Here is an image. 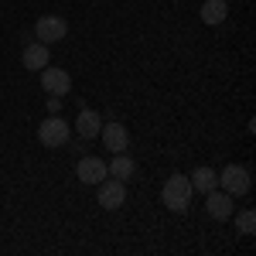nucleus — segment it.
Segmentation results:
<instances>
[{
    "instance_id": "nucleus-1",
    "label": "nucleus",
    "mask_w": 256,
    "mask_h": 256,
    "mask_svg": "<svg viewBox=\"0 0 256 256\" xmlns=\"http://www.w3.org/2000/svg\"><path fill=\"white\" fill-rule=\"evenodd\" d=\"M160 202H164L171 212L184 216V212H188V202H192V181L184 174H171L164 181V188H160Z\"/></svg>"
},
{
    "instance_id": "nucleus-9",
    "label": "nucleus",
    "mask_w": 256,
    "mask_h": 256,
    "mask_svg": "<svg viewBox=\"0 0 256 256\" xmlns=\"http://www.w3.org/2000/svg\"><path fill=\"white\" fill-rule=\"evenodd\" d=\"M76 174H79L82 184H99L102 178L110 174V168H106V160H99V158H82L76 164Z\"/></svg>"
},
{
    "instance_id": "nucleus-7",
    "label": "nucleus",
    "mask_w": 256,
    "mask_h": 256,
    "mask_svg": "<svg viewBox=\"0 0 256 256\" xmlns=\"http://www.w3.org/2000/svg\"><path fill=\"white\" fill-rule=\"evenodd\" d=\"M99 134H102L106 150H113V154H123V150L130 147V134H126V126H123V123H116V120H110Z\"/></svg>"
},
{
    "instance_id": "nucleus-14",
    "label": "nucleus",
    "mask_w": 256,
    "mask_h": 256,
    "mask_svg": "<svg viewBox=\"0 0 256 256\" xmlns=\"http://www.w3.org/2000/svg\"><path fill=\"white\" fill-rule=\"evenodd\" d=\"M226 14H229V4H226V0H205V4H202V20L212 24V28L222 24Z\"/></svg>"
},
{
    "instance_id": "nucleus-2",
    "label": "nucleus",
    "mask_w": 256,
    "mask_h": 256,
    "mask_svg": "<svg viewBox=\"0 0 256 256\" xmlns=\"http://www.w3.org/2000/svg\"><path fill=\"white\" fill-rule=\"evenodd\" d=\"M68 137H72V126H68L58 113H52V116L38 126V140L44 144V147H65Z\"/></svg>"
},
{
    "instance_id": "nucleus-12",
    "label": "nucleus",
    "mask_w": 256,
    "mask_h": 256,
    "mask_svg": "<svg viewBox=\"0 0 256 256\" xmlns=\"http://www.w3.org/2000/svg\"><path fill=\"white\" fill-rule=\"evenodd\" d=\"M106 168H110V174L120 178V181H130L134 171H137V164H134V158H130L126 150H123V154H113V160H110Z\"/></svg>"
},
{
    "instance_id": "nucleus-4",
    "label": "nucleus",
    "mask_w": 256,
    "mask_h": 256,
    "mask_svg": "<svg viewBox=\"0 0 256 256\" xmlns=\"http://www.w3.org/2000/svg\"><path fill=\"white\" fill-rule=\"evenodd\" d=\"M38 76H41V89H44V92H52V96H68V92H72V76H68L65 68L44 65Z\"/></svg>"
},
{
    "instance_id": "nucleus-3",
    "label": "nucleus",
    "mask_w": 256,
    "mask_h": 256,
    "mask_svg": "<svg viewBox=\"0 0 256 256\" xmlns=\"http://www.w3.org/2000/svg\"><path fill=\"white\" fill-rule=\"evenodd\" d=\"M250 184H253V178H250V171L242 168V164H229L226 171H218V188L222 192H229V195H246L250 192Z\"/></svg>"
},
{
    "instance_id": "nucleus-13",
    "label": "nucleus",
    "mask_w": 256,
    "mask_h": 256,
    "mask_svg": "<svg viewBox=\"0 0 256 256\" xmlns=\"http://www.w3.org/2000/svg\"><path fill=\"white\" fill-rule=\"evenodd\" d=\"M188 181H192V192H202V195H205V192H212V188L218 184V171H212V168H198V171H192Z\"/></svg>"
},
{
    "instance_id": "nucleus-15",
    "label": "nucleus",
    "mask_w": 256,
    "mask_h": 256,
    "mask_svg": "<svg viewBox=\"0 0 256 256\" xmlns=\"http://www.w3.org/2000/svg\"><path fill=\"white\" fill-rule=\"evenodd\" d=\"M236 226H239L242 236H253V232H256V212H253V208H242V212L236 216Z\"/></svg>"
},
{
    "instance_id": "nucleus-5",
    "label": "nucleus",
    "mask_w": 256,
    "mask_h": 256,
    "mask_svg": "<svg viewBox=\"0 0 256 256\" xmlns=\"http://www.w3.org/2000/svg\"><path fill=\"white\" fill-rule=\"evenodd\" d=\"M205 212H208V218H216V222H226V218H232V212H236V202H232V195L229 192H205Z\"/></svg>"
},
{
    "instance_id": "nucleus-6",
    "label": "nucleus",
    "mask_w": 256,
    "mask_h": 256,
    "mask_svg": "<svg viewBox=\"0 0 256 256\" xmlns=\"http://www.w3.org/2000/svg\"><path fill=\"white\" fill-rule=\"evenodd\" d=\"M68 34V20L58 18V14H48L34 24V38H41V44H55Z\"/></svg>"
},
{
    "instance_id": "nucleus-11",
    "label": "nucleus",
    "mask_w": 256,
    "mask_h": 256,
    "mask_svg": "<svg viewBox=\"0 0 256 256\" xmlns=\"http://www.w3.org/2000/svg\"><path fill=\"white\" fill-rule=\"evenodd\" d=\"M99 130H102L99 113H92V110H86V106H82V110H79V120H76V134H79L82 140H92V137H99Z\"/></svg>"
},
{
    "instance_id": "nucleus-16",
    "label": "nucleus",
    "mask_w": 256,
    "mask_h": 256,
    "mask_svg": "<svg viewBox=\"0 0 256 256\" xmlns=\"http://www.w3.org/2000/svg\"><path fill=\"white\" fill-rule=\"evenodd\" d=\"M62 110V96H52L48 99V113H58Z\"/></svg>"
},
{
    "instance_id": "nucleus-8",
    "label": "nucleus",
    "mask_w": 256,
    "mask_h": 256,
    "mask_svg": "<svg viewBox=\"0 0 256 256\" xmlns=\"http://www.w3.org/2000/svg\"><path fill=\"white\" fill-rule=\"evenodd\" d=\"M123 202H126V188H123V181H120V178H113V181L102 178V181H99V205L113 212V208L123 205Z\"/></svg>"
},
{
    "instance_id": "nucleus-10",
    "label": "nucleus",
    "mask_w": 256,
    "mask_h": 256,
    "mask_svg": "<svg viewBox=\"0 0 256 256\" xmlns=\"http://www.w3.org/2000/svg\"><path fill=\"white\" fill-rule=\"evenodd\" d=\"M20 62H24V68L41 72V68L52 62V52H48V44H41V41H28V44H24V55H20Z\"/></svg>"
}]
</instances>
